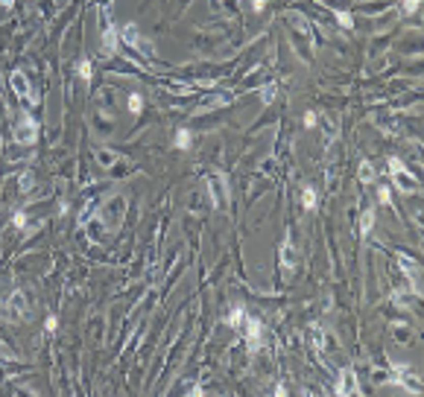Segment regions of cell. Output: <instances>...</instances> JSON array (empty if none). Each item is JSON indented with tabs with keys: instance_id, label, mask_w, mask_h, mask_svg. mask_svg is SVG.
I'll return each mask as SVG.
<instances>
[{
	"instance_id": "obj_1",
	"label": "cell",
	"mask_w": 424,
	"mask_h": 397,
	"mask_svg": "<svg viewBox=\"0 0 424 397\" xmlns=\"http://www.w3.org/2000/svg\"><path fill=\"white\" fill-rule=\"evenodd\" d=\"M123 210H126V198H123V196H111V198L106 202V208L100 210V216H103V219H106V225L114 231L120 222H123Z\"/></svg>"
},
{
	"instance_id": "obj_2",
	"label": "cell",
	"mask_w": 424,
	"mask_h": 397,
	"mask_svg": "<svg viewBox=\"0 0 424 397\" xmlns=\"http://www.w3.org/2000/svg\"><path fill=\"white\" fill-rule=\"evenodd\" d=\"M208 193H211V205L223 210L228 205V187H225V175L223 173H214L208 175Z\"/></svg>"
},
{
	"instance_id": "obj_3",
	"label": "cell",
	"mask_w": 424,
	"mask_h": 397,
	"mask_svg": "<svg viewBox=\"0 0 424 397\" xmlns=\"http://www.w3.org/2000/svg\"><path fill=\"white\" fill-rule=\"evenodd\" d=\"M38 138V123L33 120V114H21V120H18V126H15V140L18 143H26V146H33Z\"/></svg>"
},
{
	"instance_id": "obj_4",
	"label": "cell",
	"mask_w": 424,
	"mask_h": 397,
	"mask_svg": "<svg viewBox=\"0 0 424 397\" xmlns=\"http://www.w3.org/2000/svg\"><path fill=\"white\" fill-rule=\"evenodd\" d=\"M398 266L407 272L410 292H412V295H421V269H418V263H415L410 254H398Z\"/></svg>"
},
{
	"instance_id": "obj_5",
	"label": "cell",
	"mask_w": 424,
	"mask_h": 397,
	"mask_svg": "<svg viewBox=\"0 0 424 397\" xmlns=\"http://www.w3.org/2000/svg\"><path fill=\"white\" fill-rule=\"evenodd\" d=\"M9 85H12V91L21 96V100H26L29 105L38 103V93L33 91V85H29V79L24 76V70H15L12 76H9Z\"/></svg>"
},
{
	"instance_id": "obj_6",
	"label": "cell",
	"mask_w": 424,
	"mask_h": 397,
	"mask_svg": "<svg viewBox=\"0 0 424 397\" xmlns=\"http://www.w3.org/2000/svg\"><path fill=\"white\" fill-rule=\"evenodd\" d=\"M117 53V32L108 21V15L103 12V56H114Z\"/></svg>"
},
{
	"instance_id": "obj_7",
	"label": "cell",
	"mask_w": 424,
	"mask_h": 397,
	"mask_svg": "<svg viewBox=\"0 0 424 397\" xmlns=\"http://www.w3.org/2000/svg\"><path fill=\"white\" fill-rule=\"evenodd\" d=\"M120 38H123V41H126L129 47H135V50H143V53H149V44H146L141 35H138V26H135V23H123V29H120Z\"/></svg>"
},
{
	"instance_id": "obj_8",
	"label": "cell",
	"mask_w": 424,
	"mask_h": 397,
	"mask_svg": "<svg viewBox=\"0 0 424 397\" xmlns=\"http://www.w3.org/2000/svg\"><path fill=\"white\" fill-rule=\"evenodd\" d=\"M337 391H340V394H360V385H357V374H354L351 368H345V371L340 374Z\"/></svg>"
},
{
	"instance_id": "obj_9",
	"label": "cell",
	"mask_w": 424,
	"mask_h": 397,
	"mask_svg": "<svg viewBox=\"0 0 424 397\" xmlns=\"http://www.w3.org/2000/svg\"><path fill=\"white\" fill-rule=\"evenodd\" d=\"M243 327H246V342H249V350H258L260 348V321L258 318H243Z\"/></svg>"
},
{
	"instance_id": "obj_10",
	"label": "cell",
	"mask_w": 424,
	"mask_h": 397,
	"mask_svg": "<svg viewBox=\"0 0 424 397\" xmlns=\"http://www.w3.org/2000/svg\"><path fill=\"white\" fill-rule=\"evenodd\" d=\"M398 380H401V385H404L407 391H412V394H418V391H421V380H418L410 368H404V365L398 368Z\"/></svg>"
},
{
	"instance_id": "obj_11",
	"label": "cell",
	"mask_w": 424,
	"mask_h": 397,
	"mask_svg": "<svg viewBox=\"0 0 424 397\" xmlns=\"http://www.w3.org/2000/svg\"><path fill=\"white\" fill-rule=\"evenodd\" d=\"M392 178L398 181V187H401V190H404V193H415V190H418V181H415V178H412V175L407 173V167H404L401 173H395V175H392Z\"/></svg>"
},
{
	"instance_id": "obj_12",
	"label": "cell",
	"mask_w": 424,
	"mask_h": 397,
	"mask_svg": "<svg viewBox=\"0 0 424 397\" xmlns=\"http://www.w3.org/2000/svg\"><path fill=\"white\" fill-rule=\"evenodd\" d=\"M281 263H284L287 272H293L295 269V248H293V240H290V237H287L284 245H281Z\"/></svg>"
},
{
	"instance_id": "obj_13",
	"label": "cell",
	"mask_w": 424,
	"mask_h": 397,
	"mask_svg": "<svg viewBox=\"0 0 424 397\" xmlns=\"http://www.w3.org/2000/svg\"><path fill=\"white\" fill-rule=\"evenodd\" d=\"M94 158L100 161V167H106V170H108V167H114V163L120 161V155H117V152H111V149H94Z\"/></svg>"
},
{
	"instance_id": "obj_14",
	"label": "cell",
	"mask_w": 424,
	"mask_h": 397,
	"mask_svg": "<svg viewBox=\"0 0 424 397\" xmlns=\"http://www.w3.org/2000/svg\"><path fill=\"white\" fill-rule=\"evenodd\" d=\"M12 313H15V315H26V313H29L26 298L21 295V292H15V295H12Z\"/></svg>"
},
{
	"instance_id": "obj_15",
	"label": "cell",
	"mask_w": 424,
	"mask_h": 397,
	"mask_svg": "<svg viewBox=\"0 0 424 397\" xmlns=\"http://www.w3.org/2000/svg\"><path fill=\"white\" fill-rule=\"evenodd\" d=\"M231 103V96L225 93V96H211V100H205V103L199 105V111H211V108H220V105Z\"/></svg>"
},
{
	"instance_id": "obj_16",
	"label": "cell",
	"mask_w": 424,
	"mask_h": 397,
	"mask_svg": "<svg viewBox=\"0 0 424 397\" xmlns=\"http://www.w3.org/2000/svg\"><path fill=\"white\" fill-rule=\"evenodd\" d=\"M190 143H193V135H190L188 128H178L176 131V149H190Z\"/></svg>"
},
{
	"instance_id": "obj_17",
	"label": "cell",
	"mask_w": 424,
	"mask_h": 397,
	"mask_svg": "<svg viewBox=\"0 0 424 397\" xmlns=\"http://www.w3.org/2000/svg\"><path fill=\"white\" fill-rule=\"evenodd\" d=\"M301 205H305V210L316 208V190H313V187H305V190H301Z\"/></svg>"
},
{
	"instance_id": "obj_18",
	"label": "cell",
	"mask_w": 424,
	"mask_h": 397,
	"mask_svg": "<svg viewBox=\"0 0 424 397\" xmlns=\"http://www.w3.org/2000/svg\"><path fill=\"white\" fill-rule=\"evenodd\" d=\"M372 225H375V210H366L363 216H360V237L372 231Z\"/></svg>"
},
{
	"instance_id": "obj_19",
	"label": "cell",
	"mask_w": 424,
	"mask_h": 397,
	"mask_svg": "<svg viewBox=\"0 0 424 397\" xmlns=\"http://www.w3.org/2000/svg\"><path fill=\"white\" fill-rule=\"evenodd\" d=\"M243 318H246V310L237 304L234 310H231V315H228V324H231V327H243Z\"/></svg>"
},
{
	"instance_id": "obj_20",
	"label": "cell",
	"mask_w": 424,
	"mask_h": 397,
	"mask_svg": "<svg viewBox=\"0 0 424 397\" xmlns=\"http://www.w3.org/2000/svg\"><path fill=\"white\" fill-rule=\"evenodd\" d=\"M275 96H278V88H275V85H263V88H260V100L266 105L275 103Z\"/></svg>"
},
{
	"instance_id": "obj_21",
	"label": "cell",
	"mask_w": 424,
	"mask_h": 397,
	"mask_svg": "<svg viewBox=\"0 0 424 397\" xmlns=\"http://www.w3.org/2000/svg\"><path fill=\"white\" fill-rule=\"evenodd\" d=\"M360 181H363V184L375 181V170H372V163H369V161H363V163H360Z\"/></svg>"
},
{
	"instance_id": "obj_22",
	"label": "cell",
	"mask_w": 424,
	"mask_h": 397,
	"mask_svg": "<svg viewBox=\"0 0 424 397\" xmlns=\"http://www.w3.org/2000/svg\"><path fill=\"white\" fill-rule=\"evenodd\" d=\"M76 73L82 76L85 82H91V64H88V58H79V64H76Z\"/></svg>"
},
{
	"instance_id": "obj_23",
	"label": "cell",
	"mask_w": 424,
	"mask_h": 397,
	"mask_svg": "<svg viewBox=\"0 0 424 397\" xmlns=\"http://www.w3.org/2000/svg\"><path fill=\"white\" fill-rule=\"evenodd\" d=\"M141 108H143V96H141V93H132V96H129V111H132V114H138Z\"/></svg>"
},
{
	"instance_id": "obj_24",
	"label": "cell",
	"mask_w": 424,
	"mask_h": 397,
	"mask_svg": "<svg viewBox=\"0 0 424 397\" xmlns=\"http://www.w3.org/2000/svg\"><path fill=\"white\" fill-rule=\"evenodd\" d=\"M334 15H337V21H340V26H345V29H351V15H348V12H342V9H337L334 12Z\"/></svg>"
},
{
	"instance_id": "obj_25",
	"label": "cell",
	"mask_w": 424,
	"mask_h": 397,
	"mask_svg": "<svg viewBox=\"0 0 424 397\" xmlns=\"http://www.w3.org/2000/svg\"><path fill=\"white\" fill-rule=\"evenodd\" d=\"M313 345H316L319 350L325 348V333H322V327L319 324H313Z\"/></svg>"
},
{
	"instance_id": "obj_26",
	"label": "cell",
	"mask_w": 424,
	"mask_h": 397,
	"mask_svg": "<svg viewBox=\"0 0 424 397\" xmlns=\"http://www.w3.org/2000/svg\"><path fill=\"white\" fill-rule=\"evenodd\" d=\"M418 6H421V0H404V12H407V15H415Z\"/></svg>"
},
{
	"instance_id": "obj_27",
	"label": "cell",
	"mask_w": 424,
	"mask_h": 397,
	"mask_svg": "<svg viewBox=\"0 0 424 397\" xmlns=\"http://www.w3.org/2000/svg\"><path fill=\"white\" fill-rule=\"evenodd\" d=\"M377 198H380V205H389V202H392V193H389V187H380V190H377Z\"/></svg>"
},
{
	"instance_id": "obj_28",
	"label": "cell",
	"mask_w": 424,
	"mask_h": 397,
	"mask_svg": "<svg viewBox=\"0 0 424 397\" xmlns=\"http://www.w3.org/2000/svg\"><path fill=\"white\" fill-rule=\"evenodd\" d=\"M18 184H21V190H29V187H33V173H24L18 178Z\"/></svg>"
},
{
	"instance_id": "obj_29",
	"label": "cell",
	"mask_w": 424,
	"mask_h": 397,
	"mask_svg": "<svg viewBox=\"0 0 424 397\" xmlns=\"http://www.w3.org/2000/svg\"><path fill=\"white\" fill-rule=\"evenodd\" d=\"M404 170V161H398V158H389V173L395 175V173H401Z\"/></svg>"
},
{
	"instance_id": "obj_30",
	"label": "cell",
	"mask_w": 424,
	"mask_h": 397,
	"mask_svg": "<svg viewBox=\"0 0 424 397\" xmlns=\"http://www.w3.org/2000/svg\"><path fill=\"white\" fill-rule=\"evenodd\" d=\"M316 126V114H313V111H307L305 114V128H313Z\"/></svg>"
},
{
	"instance_id": "obj_31",
	"label": "cell",
	"mask_w": 424,
	"mask_h": 397,
	"mask_svg": "<svg viewBox=\"0 0 424 397\" xmlns=\"http://www.w3.org/2000/svg\"><path fill=\"white\" fill-rule=\"evenodd\" d=\"M15 225H18V228H26V216L24 213H15Z\"/></svg>"
},
{
	"instance_id": "obj_32",
	"label": "cell",
	"mask_w": 424,
	"mask_h": 397,
	"mask_svg": "<svg viewBox=\"0 0 424 397\" xmlns=\"http://www.w3.org/2000/svg\"><path fill=\"white\" fill-rule=\"evenodd\" d=\"M56 324H59V321H56V315H47V330H50V333L56 330Z\"/></svg>"
},
{
	"instance_id": "obj_33",
	"label": "cell",
	"mask_w": 424,
	"mask_h": 397,
	"mask_svg": "<svg viewBox=\"0 0 424 397\" xmlns=\"http://www.w3.org/2000/svg\"><path fill=\"white\" fill-rule=\"evenodd\" d=\"M252 6H255V12H260L263 6H266V3H263V0H252Z\"/></svg>"
},
{
	"instance_id": "obj_34",
	"label": "cell",
	"mask_w": 424,
	"mask_h": 397,
	"mask_svg": "<svg viewBox=\"0 0 424 397\" xmlns=\"http://www.w3.org/2000/svg\"><path fill=\"white\" fill-rule=\"evenodd\" d=\"M0 6H6V9H12V6H15V0H0Z\"/></svg>"
}]
</instances>
